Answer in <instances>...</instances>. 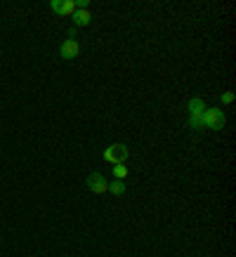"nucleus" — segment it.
Wrapping results in <instances>:
<instances>
[{
	"label": "nucleus",
	"mask_w": 236,
	"mask_h": 257,
	"mask_svg": "<svg viewBox=\"0 0 236 257\" xmlns=\"http://www.w3.org/2000/svg\"><path fill=\"white\" fill-rule=\"evenodd\" d=\"M128 156H130V151H128L126 144H111V147L104 151V161H109V163H113V165L126 163Z\"/></svg>",
	"instance_id": "f03ea898"
},
{
	"label": "nucleus",
	"mask_w": 236,
	"mask_h": 257,
	"mask_svg": "<svg viewBox=\"0 0 236 257\" xmlns=\"http://www.w3.org/2000/svg\"><path fill=\"white\" fill-rule=\"evenodd\" d=\"M189 127H191V130H201V127H203L201 116H189Z\"/></svg>",
	"instance_id": "9d476101"
},
{
	"label": "nucleus",
	"mask_w": 236,
	"mask_h": 257,
	"mask_svg": "<svg viewBox=\"0 0 236 257\" xmlns=\"http://www.w3.org/2000/svg\"><path fill=\"white\" fill-rule=\"evenodd\" d=\"M71 19L76 24V29H83V26H87V24L92 22V15H90V10H76L71 15Z\"/></svg>",
	"instance_id": "423d86ee"
},
{
	"label": "nucleus",
	"mask_w": 236,
	"mask_h": 257,
	"mask_svg": "<svg viewBox=\"0 0 236 257\" xmlns=\"http://www.w3.org/2000/svg\"><path fill=\"white\" fill-rule=\"evenodd\" d=\"M50 8H52L55 15L66 17V15H73V12H76V3H73V0H52Z\"/></svg>",
	"instance_id": "20e7f679"
},
{
	"label": "nucleus",
	"mask_w": 236,
	"mask_h": 257,
	"mask_svg": "<svg viewBox=\"0 0 236 257\" xmlns=\"http://www.w3.org/2000/svg\"><path fill=\"white\" fill-rule=\"evenodd\" d=\"M78 52H80V45L76 43V40H71V38H66L62 43V47H59V55H62V59H76V57H78Z\"/></svg>",
	"instance_id": "39448f33"
},
{
	"label": "nucleus",
	"mask_w": 236,
	"mask_h": 257,
	"mask_svg": "<svg viewBox=\"0 0 236 257\" xmlns=\"http://www.w3.org/2000/svg\"><path fill=\"white\" fill-rule=\"evenodd\" d=\"M85 184H87V189H90L92 194H97V196H102V194L109 191V179L104 177L102 172H92V175H87Z\"/></svg>",
	"instance_id": "7ed1b4c3"
},
{
	"label": "nucleus",
	"mask_w": 236,
	"mask_h": 257,
	"mask_svg": "<svg viewBox=\"0 0 236 257\" xmlns=\"http://www.w3.org/2000/svg\"><path fill=\"white\" fill-rule=\"evenodd\" d=\"M113 177H116V179H126L128 177V165L126 163L113 165Z\"/></svg>",
	"instance_id": "1a4fd4ad"
},
{
	"label": "nucleus",
	"mask_w": 236,
	"mask_h": 257,
	"mask_svg": "<svg viewBox=\"0 0 236 257\" xmlns=\"http://www.w3.org/2000/svg\"><path fill=\"white\" fill-rule=\"evenodd\" d=\"M187 109H189V116H201L205 111V101L201 97H194V99L187 101Z\"/></svg>",
	"instance_id": "0eeeda50"
},
{
	"label": "nucleus",
	"mask_w": 236,
	"mask_h": 257,
	"mask_svg": "<svg viewBox=\"0 0 236 257\" xmlns=\"http://www.w3.org/2000/svg\"><path fill=\"white\" fill-rule=\"evenodd\" d=\"M234 101V92H224L222 94V104H231Z\"/></svg>",
	"instance_id": "9b49d317"
},
{
	"label": "nucleus",
	"mask_w": 236,
	"mask_h": 257,
	"mask_svg": "<svg viewBox=\"0 0 236 257\" xmlns=\"http://www.w3.org/2000/svg\"><path fill=\"white\" fill-rule=\"evenodd\" d=\"M126 182L123 179H116V182H109V194H113V196H123L126 194Z\"/></svg>",
	"instance_id": "6e6552de"
},
{
	"label": "nucleus",
	"mask_w": 236,
	"mask_h": 257,
	"mask_svg": "<svg viewBox=\"0 0 236 257\" xmlns=\"http://www.w3.org/2000/svg\"><path fill=\"white\" fill-rule=\"evenodd\" d=\"M201 120H203V127L222 130L224 123H227V116H224V111L217 109V106H205V111L201 113Z\"/></svg>",
	"instance_id": "f257e3e1"
}]
</instances>
